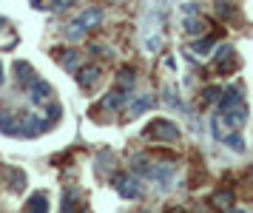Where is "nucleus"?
<instances>
[{
    "label": "nucleus",
    "instance_id": "nucleus-9",
    "mask_svg": "<svg viewBox=\"0 0 253 213\" xmlns=\"http://www.w3.org/2000/svg\"><path fill=\"white\" fill-rule=\"evenodd\" d=\"M3 173H6V179H9V191H23L26 188V173L17 168H3Z\"/></svg>",
    "mask_w": 253,
    "mask_h": 213
},
{
    "label": "nucleus",
    "instance_id": "nucleus-2",
    "mask_svg": "<svg viewBox=\"0 0 253 213\" xmlns=\"http://www.w3.org/2000/svg\"><path fill=\"white\" fill-rule=\"evenodd\" d=\"M111 185L117 188V193L123 196V199H137L139 193V182L134 179V176H128V173H114L111 176Z\"/></svg>",
    "mask_w": 253,
    "mask_h": 213
},
{
    "label": "nucleus",
    "instance_id": "nucleus-13",
    "mask_svg": "<svg viewBox=\"0 0 253 213\" xmlns=\"http://www.w3.org/2000/svg\"><path fill=\"white\" fill-rule=\"evenodd\" d=\"M26 211H48L46 193H32V196H29V202H26Z\"/></svg>",
    "mask_w": 253,
    "mask_h": 213
},
{
    "label": "nucleus",
    "instance_id": "nucleus-24",
    "mask_svg": "<svg viewBox=\"0 0 253 213\" xmlns=\"http://www.w3.org/2000/svg\"><path fill=\"white\" fill-rule=\"evenodd\" d=\"M219 14H222V17H233L236 11H233V6H230V3H219Z\"/></svg>",
    "mask_w": 253,
    "mask_h": 213
},
{
    "label": "nucleus",
    "instance_id": "nucleus-12",
    "mask_svg": "<svg viewBox=\"0 0 253 213\" xmlns=\"http://www.w3.org/2000/svg\"><path fill=\"white\" fill-rule=\"evenodd\" d=\"M228 63L236 66V60H233V45H219L216 51V68L219 71H228Z\"/></svg>",
    "mask_w": 253,
    "mask_h": 213
},
{
    "label": "nucleus",
    "instance_id": "nucleus-23",
    "mask_svg": "<svg viewBox=\"0 0 253 213\" xmlns=\"http://www.w3.org/2000/svg\"><path fill=\"white\" fill-rule=\"evenodd\" d=\"M60 117H63V108H60V105H48V123L54 125Z\"/></svg>",
    "mask_w": 253,
    "mask_h": 213
},
{
    "label": "nucleus",
    "instance_id": "nucleus-6",
    "mask_svg": "<svg viewBox=\"0 0 253 213\" xmlns=\"http://www.w3.org/2000/svg\"><path fill=\"white\" fill-rule=\"evenodd\" d=\"M126 102H128V88H120V85H117L114 91H108V94H105L103 108H108V111H117V108H123Z\"/></svg>",
    "mask_w": 253,
    "mask_h": 213
},
{
    "label": "nucleus",
    "instance_id": "nucleus-11",
    "mask_svg": "<svg viewBox=\"0 0 253 213\" xmlns=\"http://www.w3.org/2000/svg\"><path fill=\"white\" fill-rule=\"evenodd\" d=\"M154 105H157L154 97H137V100L128 105V114H131V117H139V114H145L148 108H154Z\"/></svg>",
    "mask_w": 253,
    "mask_h": 213
},
{
    "label": "nucleus",
    "instance_id": "nucleus-7",
    "mask_svg": "<svg viewBox=\"0 0 253 213\" xmlns=\"http://www.w3.org/2000/svg\"><path fill=\"white\" fill-rule=\"evenodd\" d=\"M0 131L9 136H20V120L9 111H0Z\"/></svg>",
    "mask_w": 253,
    "mask_h": 213
},
{
    "label": "nucleus",
    "instance_id": "nucleus-15",
    "mask_svg": "<svg viewBox=\"0 0 253 213\" xmlns=\"http://www.w3.org/2000/svg\"><path fill=\"white\" fill-rule=\"evenodd\" d=\"M77 202H80V193H77V188H69V191L63 193V199H60L63 211H74V208H77Z\"/></svg>",
    "mask_w": 253,
    "mask_h": 213
},
{
    "label": "nucleus",
    "instance_id": "nucleus-19",
    "mask_svg": "<svg viewBox=\"0 0 253 213\" xmlns=\"http://www.w3.org/2000/svg\"><path fill=\"white\" fill-rule=\"evenodd\" d=\"M117 85L131 91V85H134V71H131V68H123V71H120V83H117Z\"/></svg>",
    "mask_w": 253,
    "mask_h": 213
},
{
    "label": "nucleus",
    "instance_id": "nucleus-18",
    "mask_svg": "<svg viewBox=\"0 0 253 213\" xmlns=\"http://www.w3.org/2000/svg\"><path fill=\"white\" fill-rule=\"evenodd\" d=\"M213 43H216V40H213V37H205V40H199V43H194V51L196 54H211V48H213Z\"/></svg>",
    "mask_w": 253,
    "mask_h": 213
},
{
    "label": "nucleus",
    "instance_id": "nucleus-26",
    "mask_svg": "<svg viewBox=\"0 0 253 213\" xmlns=\"http://www.w3.org/2000/svg\"><path fill=\"white\" fill-rule=\"evenodd\" d=\"M0 83H3V63H0Z\"/></svg>",
    "mask_w": 253,
    "mask_h": 213
},
{
    "label": "nucleus",
    "instance_id": "nucleus-4",
    "mask_svg": "<svg viewBox=\"0 0 253 213\" xmlns=\"http://www.w3.org/2000/svg\"><path fill=\"white\" fill-rule=\"evenodd\" d=\"M14 77H17V85L20 88H29L37 80V74H35V68H32V63L20 60V63H14Z\"/></svg>",
    "mask_w": 253,
    "mask_h": 213
},
{
    "label": "nucleus",
    "instance_id": "nucleus-22",
    "mask_svg": "<svg viewBox=\"0 0 253 213\" xmlns=\"http://www.w3.org/2000/svg\"><path fill=\"white\" fill-rule=\"evenodd\" d=\"M219 94H222V91H219L216 85H208V88L202 91V100H205V102H213V100L219 97Z\"/></svg>",
    "mask_w": 253,
    "mask_h": 213
},
{
    "label": "nucleus",
    "instance_id": "nucleus-20",
    "mask_svg": "<svg viewBox=\"0 0 253 213\" xmlns=\"http://www.w3.org/2000/svg\"><path fill=\"white\" fill-rule=\"evenodd\" d=\"M213 202H216L219 208H230V205H233V193L230 191H219V193H213Z\"/></svg>",
    "mask_w": 253,
    "mask_h": 213
},
{
    "label": "nucleus",
    "instance_id": "nucleus-1",
    "mask_svg": "<svg viewBox=\"0 0 253 213\" xmlns=\"http://www.w3.org/2000/svg\"><path fill=\"white\" fill-rule=\"evenodd\" d=\"M145 136H154L157 142H176V139H179V128H176L171 120H154V123L145 128Z\"/></svg>",
    "mask_w": 253,
    "mask_h": 213
},
{
    "label": "nucleus",
    "instance_id": "nucleus-10",
    "mask_svg": "<svg viewBox=\"0 0 253 213\" xmlns=\"http://www.w3.org/2000/svg\"><path fill=\"white\" fill-rule=\"evenodd\" d=\"M242 100V91L239 88H228V91H222V100H219V111H228V108H233V105H239Z\"/></svg>",
    "mask_w": 253,
    "mask_h": 213
},
{
    "label": "nucleus",
    "instance_id": "nucleus-25",
    "mask_svg": "<svg viewBox=\"0 0 253 213\" xmlns=\"http://www.w3.org/2000/svg\"><path fill=\"white\" fill-rule=\"evenodd\" d=\"M32 6H35V9H43V0H32Z\"/></svg>",
    "mask_w": 253,
    "mask_h": 213
},
{
    "label": "nucleus",
    "instance_id": "nucleus-17",
    "mask_svg": "<svg viewBox=\"0 0 253 213\" xmlns=\"http://www.w3.org/2000/svg\"><path fill=\"white\" fill-rule=\"evenodd\" d=\"M185 29H188V34H199V32H205V23L196 20L194 14H188V20H185Z\"/></svg>",
    "mask_w": 253,
    "mask_h": 213
},
{
    "label": "nucleus",
    "instance_id": "nucleus-16",
    "mask_svg": "<svg viewBox=\"0 0 253 213\" xmlns=\"http://www.w3.org/2000/svg\"><path fill=\"white\" fill-rule=\"evenodd\" d=\"M66 37H69L71 43H77V40H83V37H85V29H83V26H80L77 20H74V23L69 26V32H66Z\"/></svg>",
    "mask_w": 253,
    "mask_h": 213
},
{
    "label": "nucleus",
    "instance_id": "nucleus-14",
    "mask_svg": "<svg viewBox=\"0 0 253 213\" xmlns=\"http://www.w3.org/2000/svg\"><path fill=\"white\" fill-rule=\"evenodd\" d=\"M60 66L69 68V71H77V63H80V54L77 51H63V54H57Z\"/></svg>",
    "mask_w": 253,
    "mask_h": 213
},
{
    "label": "nucleus",
    "instance_id": "nucleus-5",
    "mask_svg": "<svg viewBox=\"0 0 253 213\" xmlns=\"http://www.w3.org/2000/svg\"><path fill=\"white\" fill-rule=\"evenodd\" d=\"M77 83H80V88L91 91L94 85L100 83V68H97V66H85V68H80V71H77Z\"/></svg>",
    "mask_w": 253,
    "mask_h": 213
},
{
    "label": "nucleus",
    "instance_id": "nucleus-21",
    "mask_svg": "<svg viewBox=\"0 0 253 213\" xmlns=\"http://www.w3.org/2000/svg\"><path fill=\"white\" fill-rule=\"evenodd\" d=\"M225 145H230L236 154H242V151H245V142H242L239 134H228V136H225Z\"/></svg>",
    "mask_w": 253,
    "mask_h": 213
},
{
    "label": "nucleus",
    "instance_id": "nucleus-3",
    "mask_svg": "<svg viewBox=\"0 0 253 213\" xmlns=\"http://www.w3.org/2000/svg\"><path fill=\"white\" fill-rule=\"evenodd\" d=\"M48 97H51V85L37 77L35 83L29 85V100L35 102V105H43V102H48Z\"/></svg>",
    "mask_w": 253,
    "mask_h": 213
},
{
    "label": "nucleus",
    "instance_id": "nucleus-8",
    "mask_svg": "<svg viewBox=\"0 0 253 213\" xmlns=\"http://www.w3.org/2000/svg\"><path fill=\"white\" fill-rule=\"evenodd\" d=\"M103 9H85L80 14V17H77V23H80L83 29H94V26H100V23H103Z\"/></svg>",
    "mask_w": 253,
    "mask_h": 213
}]
</instances>
